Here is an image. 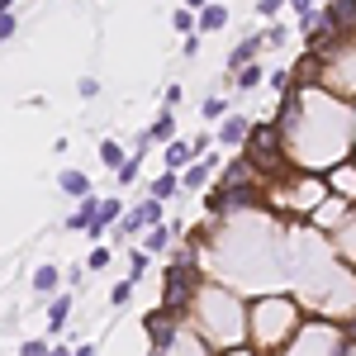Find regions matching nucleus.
I'll return each instance as SVG.
<instances>
[{"instance_id":"obj_1","label":"nucleus","mask_w":356,"mask_h":356,"mask_svg":"<svg viewBox=\"0 0 356 356\" xmlns=\"http://www.w3.org/2000/svg\"><path fill=\"white\" fill-rule=\"evenodd\" d=\"M309 323L304 318V304L285 290H271V295H252L247 300V342L257 347L261 356H280L300 328Z\"/></svg>"},{"instance_id":"obj_2","label":"nucleus","mask_w":356,"mask_h":356,"mask_svg":"<svg viewBox=\"0 0 356 356\" xmlns=\"http://www.w3.org/2000/svg\"><path fill=\"white\" fill-rule=\"evenodd\" d=\"M191 328L214 347L233 352L247 342V295H233L228 285H204V295L191 309Z\"/></svg>"},{"instance_id":"obj_3","label":"nucleus","mask_w":356,"mask_h":356,"mask_svg":"<svg viewBox=\"0 0 356 356\" xmlns=\"http://www.w3.org/2000/svg\"><path fill=\"white\" fill-rule=\"evenodd\" d=\"M328 200H332L328 176H318V171H290L285 181H271V186H266V204H275L285 219L309 223Z\"/></svg>"},{"instance_id":"obj_4","label":"nucleus","mask_w":356,"mask_h":356,"mask_svg":"<svg viewBox=\"0 0 356 356\" xmlns=\"http://www.w3.org/2000/svg\"><path fill=\"white\" fill-rule=\"evenodd\" d=\"M181 328H186V318H181V314H171L166 304H157V309H147V314H143V332H147V342H152V347H166V352H171V342L181 337Z\"/></svg>"},{"instance_id":"obj_5","label":"nucleus","mask_w":356,"mask_h":356,"mask_svg":"<svg viewBox=\"0 0 356 356\" xmlns=\"http://www.w3.org/2000/svg\"><path fill=\"white\" fill-rule=\"evenodd\" d=\"M328 191L337 195V200H347V204L356 209V157H352V162H342V166H332V171H328Z\"/></svg>"},{"instance_id":"obj_6","label":"nucleus","mask_w":356,"mask_h":356,"mask_svg":"<svg viewBox=\"0 0 356 356\" xmlns=\"http://www.w3.org/2000/svg\"><path fill=\"white\" fill-rule=\"evenodd\" d=\"M252 129H257V124H252V119H247V114H228V119H223L219 124V143L223 147H247V138H252Z\"/></svg>"},{"instance_id":"obj_7","label":"nucleus","mask_w":356,"mask_h":356,"mask_svg":"<svg viewBox=\"0 0 356 356\" xmlns=\"http://www.w3.org/2000/svg\"><path fill=\"white\" fill-rule=\"evenodd\" d=\"M219 157H204V162H195L191 171H186V176H181V186H186V191H209V186H214V181H219Z\"/></svg>"},{"instance_id":"obj_8","label":"nucleus","mask_w":356,"mask_h":356,"mask_svg":"<svg viewBox=\"0 0 356 356\" xmlns=\"http://www.w3.org/2000/svg\"><path fill=\"white\" fill-rule=\"evenodd\" d=\"M162 162H166V171L186 176V171L195 166V147H191V138H176V143H166V147H162Z\"/></svg>"},{"instance_id":"obj_9","label":"nucleus","mask_w":356,"mask_h":356,"mask_svg":"<svg viewBox=\"0 0 356 356\" xmlns=\"http://www.w3.org/2000/svg\"><path fill=\"white\" fill-rule=\"evenodd\" d=\"M261 48H266V33H252V38H243V43L233 48V57H228V72L238 76L243 67H252V57L261 53Z\"/></svg>"},{"instance_id":"obj_10","label":"nucleus","mask_w":356,"mask_h":356,"mask_svg":"<svg viewBox=\"0 0 356 356\" xmlns=\"http://www.w3.org/2000/svg\"><path fill=\"white\" fill-rule=\"evenodd\" d=\"M72 295H57V300H48V332L53 337H62L67 332V323H72Z\"/></svg>"},{"instance_id":"obj_11","label":"nucleus","mask_w":356,"mask_h":356,"mask_svg":"<svg viewBox=\"0 0 356 356\" xmlns=\"http://www.w3.org/2000/svg\"><path fill=\"white\" fill-rule=\"evenodd\" d=\"M171 243H176V223H157V228L143 233V252H152V257L171 252Z\"/></svg>"},{"instance_id":"obj_12","label":"nucleus","mask_w":356,"mask_h":356,"mask_svg":"<svg viewBox=\"0 0 356 356\" xmlns=\"http://www.w3.org/2000/svg\"><path fill=\"white\" fill-rule=\"evenodd\" d=\"M57 186H62V195H72V200H90V176H86V171H62V176H57Z\"/></svg>"},{"instance_id":"obj_13","label":"nucleus","mask_w":356,"mask_h":356,"mask_svg":"<svg viewBox=\"0 0 356 356\" xmlns=\"http://www.w3.org/2000/svg\"><path fill=\"white\" fill-rule=\"evenodd\" d=\"M328 15L337 33H356V0H328Z\"/></svg>"},{"instance_id":"obj_14","label":"nucleus","mask_w":356,"mask_h":356,"mask_svg":"<svg viewBox=\"0 0 356 356\" xmlns=\"http://www.w3.org/2000/svg\"><path fill=\"white\" fill-rule=\"evenodd\" d=\"M186 191V186H181V176H176V171H162V176H157V181H152V186H147V195H152V200H176V195Z\"/></svg>"},{"instance_id":"obj_15","label":"nucleus","mask_w":356,"mask_h":356,"mask_svg":"<svg viewBox=\"0 0 356 356\" xmlns=\"http://www.w3.org/2000/svg\"><path fill=\"white\" fill-rule=\"evenodd\" d=\"M100 162L110 166V171H119V166H129V147H124L119 138H105V143H100Z\"/></svg>"},{"instance_id":"obj_16","label":"nucleus","mask_w":356,"mask_h":356,"mask_svg":"<svg viewBox=\"0 0 356 356\" xmlns=\"http://www.w3.org/2000/svg\"><path fill=\"white\" fill-rule=\"evenodd\" d=\"M57 285H62V271H57V261H43V266L33 271V290H38V295H53Z\"/></svg>"},{"instance_id":"obj_17","label":"nucleus","mask_w":356,"mask_h":356,"mask_svg":"<svg viewBox=\"0 0 356 356\" xmlns=\"http://www.w3.org/2000/svg\"><path fill=\"white\" fill-rule=\"evenodd\" d=\"M228 24V5H209V10H200V33H219V29Z\"/></svg>"},{"instance_id":"obj_18","label":"nucleus","mask_w":356,"mask_h":356,"mask_svg":"<svg viewBox=\"0 0 356 356\" xmlns=\"http://www.w3.org/2000/svg\"><path fill=\"white\" fill-rule=\"evenodd\" d=\"M147 134H152V143H176V110H162V119Z\"/></svg>"},{"instance_id":"obj_19","label":"nucleus","mask_w":356,"mask_h":356,"mask_svg":"<svg viewBox=\"0 0 356 356\" xmlns=\"http://www.w3.org/2000/svg\"><path fill=\"white\" fill-rule=\"evenodd\" d=\"M200 114H204V124H223V119H228V100H219V95H204Z\"/></svg>"},{"instance_id":"obj_20","label":"nucleus","mask_w":356,"mask_h":356,"mask_svg":"<svg viewBox=\"0 0 356 356\" xmlns=\"http://www.w3.org/2000/svg\"><path fill=\"white\" fill-rule=\"evenodd\" d=\"M124 261H129V280H143V275H147V266H152V252L134 247V252H129Z\"/></svg>"},{"instance_id":"obj_21","label":"nucleus","mask_w":356,"mask_h":356,"mask_svg":"<svg viewBox=\"0 0 356 356\" xmlns=\"http://www.w3.org/2000/svg\"><path fill=\"white\" fill-rule=\"evenodd\" d=\"M110 261H114V252H110V247H105V243H95V247H90V252H86V271H105Z\"/></svg>"},{"instance_id":"obj_22","label":"nucleus","mask_w":356,"mask_h":356,"mask_svg":"<svg viewBox=\"0 0 356 356\" xmlns=\"http://www.w3.org/2000/svg\"><path fill=\"white\" fill-rule=\"evenodd\" d=\"M171 24L181 29V33H186V38H195V29H200V15H195V10H186V5H181V10H176V15H171Z\"/></svg>"},{"instance_id":"obj_23","label":"nucleus","mask_w":356,"mask_h":356,"mask_svg":"<svg viewBox=\"0 0 356 356\" xmlns=\"http://www.w3.org/2000/svg\"><path fill=\"white\" fill-rule=\"evenodd\" d=\"M261 76H266V72H261V67L252 62V67H243V72H238L233 81H238V90H257V86H261Z\"/></svg>"},{"instance_id":"obj_24","label":"nucleus","mask_w":356,"mask_h":356,"mask_svg":"<svg viewBox=\"0 0 356 356\" xmlns=\"http://www.w3.org/2000/svg\"><path fill=\"white\" fill-rule=\"evenodd\" d=\"M134 285H138V280H129V275H124V280L110 290V304H114V309H124V304L134 300Z\"/></svg>"},{"instance_id":"obj_25","label":"nucleus","mask_w":356,"mask_h":356,"mask_svg":"<svg viewBox=\"0 0 356 356\" xmlns=\"http://www.w3.org/2000/svg\"><path fill=\"white\" fill-rule=\"evenodd\" d=\"M138 162H143V157H129V166H119V171H114V186H134L138 181Z\"/></svg>"},{"instance_id":"obj_26","label":"nucleus","mask_w":356,"mask_h":356,"mask_svg":"<svg viewBox=\"0 0 356 356\" xmlns=\"http://www.w3.org/2000/svg\"><path fill=\"white\" fill-rule=\"evenodd\" d=\"M19 356H53V347L43 337H29V342H19Z\"/></svg>"},{"instance_id":"obj_27","label":"nucleus","mask_w":356,"mask_h":356,"mask_svg":"<svg viewBox=\"0 0 356 356\" xmlns=\"http://www.w3.org/2000/svg\"><path fill=\"white\" fill-rule=\"evenodd\" d=\"M15 33H19V19H15V10H10V15H0V38L10 43Z\"/></svg>"},{"instance_id":"obj_28","label":"nucleus","mask_w":356,"mask_h":356,"mask_svg":"<svg viewBox=\"0 0 356 356\" xmlns=\"http://www.w3.org/2000/svg\"><path fill=\"white\" fill-rule=\"evenodd\" d=\"M285 33H290L285 24H271V29H266V48H280V43H285Z\"/></svg>"},{"instance_id":"obj_29","label":"nucleus","mask_w":356,"mask_h":356,"mask_svg":"<svg viewBox=\"0 0 356 356\" xmlns=\"http://www.w3.org/2000/svg\"><path fill=\"white\" fill-rule=\"evenodd\" d=\"M280 10H285V0H257V15H266V19L280 15Z\"/></svg>"},{"instance_id":"obj_30","label":"nucleus","mask_w":356,"mask_h":356,"mask_svg":"<svg viewBox=\"0 0 356 356\" xmlns=\"http://www.w3.org/2000/svg\"><path fill=\"white\" fill-rule=\"evenodd\" d=\"M176 105H181V86L171 81V86H166V100H162V110H176Z\"/></svg>"},{"instance_id":"obj_31","label":"nucleus","mask_w":356,"mask_h":356,"mask_svg":"<svg viewBox=\"0 0 356 356\" xmlns=\"http://www.w3.org/2000/svg\"><path fill=\"white\" fill-rule=\"evenodd\" d=\"M290 5H295V15H300V19H304V15H314V10H318V0H290Z\"/></svg>"},{"instance_id":"obj_32","label":"nucleus","mask_w":356,"mask_h":356,"mask_svg":"<svg viewBox=\"0 0 356 356\" xmlns=\"http://www.w3.org/2000/svg\"><path fill=\"white\" fill-rule=\"evenodd\" d=\"M76 356H100V347H95V342H81V347H76Z\"/></svg>"},{"instance_id":"obj_33","label":"nucleus","mask_w":356,"mask_h":356,"mask_svg":"<svg viewBox=\"0 0 356 356\" xmlns=\"http://www.w3.org/2000/svg\"><path fill=\"white\" fill-rule=\"evenodd\" d=\"M209 5H214V0H186V10H195V15H200V10H209Z\"/></svg>"},{"instance_id":"obj_34","label":"nucleus","mask_w":356,"mask_h":356,"mask_svg":"<svg viewBox=\"0 0 356 356\" xmlns=\"http://www.w3.org/2000/svg\"><path fill=\"white\" fill-rule=\"evenodd\" d=\"M342 328H347V337H352V342H356V314H352V318H347V323H342Z\"/></svg>"},{"instance_id":"obj_35","label":"nucleus","mask_w":356,"mask_h":356,"mask_svg":"<svg viewBox=\"0 0 356 356\" xmlns=\"http://www.w3.org/2000/svg\"><path fill=\"white\" fill-rule=\"evenodd\" d=\"M10 10H15V0H0V15H10Z\"/></svg>"}]
</instances>
